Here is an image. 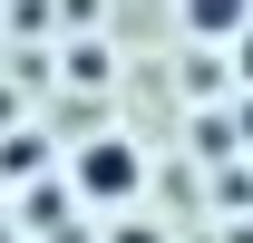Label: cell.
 I'll list each match as a JSON object with an SVG mask.
<instances>
[{
	"mask_svg": "<svg viewBox=\"0 0 253 243\" xmlns=\"http://www.w3.org/2000/svg\"><path fill=\"white\" fill-rule=\"evenodd\" d=\"M234 68H244V78H253V20H244V30H234Z\"/></svg>",
	"mask_w": 253,
	"mask_h": 243,
	"instance_id": "3",
	"label": "cell"
},
{
	"mask_svg": "<svg viewBox=\"0 0 253 243\" xmlns=\"http://www.w3.org/2000/svg\"><path fill=\"white\" fill-rule=\"evenodd\" d=\"M244 136H253V107H244Z\"/></svg>",
	"mask_w": 253,
	"mask_h": 243,
	"instance_id": "5",
	"label": "cell"
},
{
	"mask_svg": "<svg viewBox=\"0 0 253 243\" xmlns=\"http://www.w3.org/2000/svg\"><path fill=\"white\" fill-rule=\"evenodd\" d=\"M136 185H146V165H136L126 136H97V146L78 156V195H97V204H126Z\"/></svg>",
	"mask_w": 253,
	"mask_h": 243,
	"instance_id": "1",
	"label": "cell"
},
{
	"mask_svg": "<svg viewBox=\"0 0 253 243\" xmlns=\"http://www.w3.org/2000/svg\"><path fill=\"white\" fill-rule=\"evenodd\" d=\"M117 243H156V234H146V224H126V234H117Z\"/></svg>",
	"mask_w": 253,
	"mask_h": 243,
	"instance_id": "4",
	"label": "cell"
},
{
	"mask_svg": "<svg viewBox=\"0 0 253 243\" xmlns=\"http://www.w3.org/2000/svg\"><path fill=\"white\" fill-rule=\"evenodd\" d=\"M244 20H253V0H185V30L195 39H234Z\"/></svg>",
	"mask_w": 253,
	"mask_h": 243,
	"instance_id": "2",
	"label": "cell"
}]
</instances>
